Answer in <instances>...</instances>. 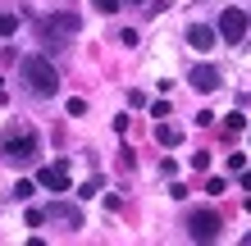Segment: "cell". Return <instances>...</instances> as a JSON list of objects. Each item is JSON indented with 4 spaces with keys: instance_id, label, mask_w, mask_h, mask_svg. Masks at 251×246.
I'll return each mask as SVG.
<instances>
[{
    "instance_id": "6da1fadb",
    "label": "cell",
    "mask_w": 251,
    "mask_h": 246,
    "mask_svg": "<svg viewBox=\"0 0 251 246\" xmlns=\"http://www.w3.org/2000/svg\"><path fill=\"white\" fill-rule=\"evenodd\" d=\"M19 73H23L32 96H55L60 91V73H55V64L46 60V55H27V60L19 64Z\"/></svg>"
},
{
    "instance_id": "7a4b0ae2",
    "label": "cell",
    "mask_w": 251,
    "mask_h": 246,
    "mask_svg": "<svg viewBox=\"0 0 251 246\" xmlns=\"http://www.w3.org/2000/svg\"><path fill=\"white\" fill-rule=\"evenodd\" d=\"M78 27H82L78 14H50V19L41 23V37H46V46H50V50H60L69 37H78Z\"/></svg>"
},
{
    "instance_id": "3957f363",
    "label": "cell",
    "mask_w": 251,
    "mask_h": 246,
    "mask_svg": "<svg viewBox=\"0 0 251 246\" xmlns=\"http://www.w3.org/2000/svg\"><path fill=\"white\" fill-rule=\"evenodd\" d=\"M37 151H41L37 133H9V137H5V160H9V164H32Z\"/></svg>"
},
{
    "instance_id": "277c9868",
    "label": "cell",
    "mask_w": 251,
    "mask_h": 246,
    "mask_svg": "<svg viewBox=\"0 0 251 246\" xmlns=\"http://www.w3.org/2000/svg\"><path fill=\"white\" fill-rule=\"evenodd\" d=\"M219 228H224V224H219L215 210H192V214H187V237H192V242H215Z\"/></svg>"
},
{
    "instance_id": "5b68a950",
    "label": "cell",
    "mask_w": 251,
    "mask_h": 246,
    "mask_svg": "<svg viewBox=\"0 0 251 246\" xmlns=\"http://www.w3.org/2000/svg\"><path fill=\"white\" fill-rule=\"evenodd\" d=\"M247 27H251V19H247L242 9H224V14H219V37H224L228 46H242Z\"/></svg>"
},
{
    "instance_id": "8992f818",
    "label": "cell",
    "mask_w": 251,
    "mask_h": 246,
    "mask_svg": "<svg viewBox=\"0 0 251 246\" xmlns=\"http://www.w3.org/2000/svg\"><path fill=\"white\" fill-rule=\"evenodd\" d=\"M37 182L46 187V192H69V160H55L37 173Z\"/></svg>"
},
{
    "instance_id": "52a82bcc",
    "label": "cell",
    "mask_w": 251,
    "mask_h": 246,
    "mask_svg": "<svg viewBox=\"0 0 251 246\" xmlns=\"http://www.w3.org/2000/svg\"><path fill=\"white\" fill-rule=\"evenodd\" d=\"M46 219L64 224V228H82V210H78V205H69V201H55V205L46 210Z\"/></svg>"
},
{
    "instance_id": "ba28073f",
    "label": "cell",
    "mask_w": 251,
    "mask_h": 246,
    "mask_svg": "<svg viewBox=\"0 0 251 246\" xmlns=\"http://www.w3.org/2000/svg\"><path fill=\"white\" fill-rule=\"evenodd\" d=\"M215 37H219V32H215V27H205V23H192V27H187V46L201 50V55L215 50Z\"/></svg>"
},
{
    "instance_id": "9c48e42d",
    "label": "cell",
    "mask_w": 251,
    "mask_h": 246,
    "mask_svg": "<svg viewBox=\"0 0 251 246\" xmlns=\"http://www.w3.org/2000/svg\"><path fill=\"white\" fill-rule=\"evenodd\" d=\"M187 82L197 87V91H215V87H219V68H210V64H197V68L187 73Z\"/></svg>"
},
{
    "instance_id": "30bf717a",
    "label": "cell",
    "mask_w": 251,
    "mask_h": 246,
    "mask_svg": "<svg viewBox=\"0 0 251 246\" xmlns=\"http://www.w3.org/2000/svg\"><path fill=\"white\" fill-rule=\"evenodd\" d=\"M155 141H160V146H178V141H183V128L178 123H160L155 128Z\"/></svg>"
},
{
    "instance_id": "8fae6325",
    "label": "cell",
    "mask_w": 251,
    "mask_h": 246,
    "mask_svg": "<svg viewBox=\"0 0 251 246\" xmlns=\"http://www.w3.org/2000/svg\"><path fill=\"white\" fill-rule=\"evenodd\" d=\"M14 32H19V14L0 9V37H14Z\"/></svg>"
},
{
    "instance_id": "7c38bea8",
    "label": "cell",
    "mask_w": 251,
    "mask_h": 246,
    "mask_svg": "<svg viewBox=\"0 0 251 246\" xmlns=\"http://www.w3.org/2000/svg\"><path fill=\"white\" fill-rule=\"evenodd\" d=\"M32 192H37V182H27V178H19V182H14V201H27Z\"/></svg>"
},
{
    "instance_id": "4fadbf2b",
    "label": "cell",
    "mask_w": 251,
    "mask_h": 246,
    "mask_svg": "<svg viewBox=\"0 0 251 246\" xmlns=\"http://www.w3.org/2000/svg\"><path fill=\"white\" fill-rule=\"evenodd\" d=\"M96 192H100V178H92V182H82V187H78V196H82V201H92Z\"/></svg>"
},
{
    "instance_id": "5bb4252c",
    "label": "cell",
    "mask_w": 251,
    "mask_h": 246,
    "mask_svg": "<svg viewBox=\"0 0 251 246\" xmlns=\"http://www.w3.org/2000/svg\"><path fill=\"white\" fill-rule=\"evenodd\" d=\"M69 114H73V119H82V114H87V100L73 96V100H69Z\"/></svg>"
},
{
    "instance_id": "9a60e30c",
    "label": "cell",
    "mask_w": 251,
    "mask_h": 246,
    "mask_svg": "<svg viewBox=\"0 0 251 246\" xmlns=\"http://www.w3.org/2000/svg\"><path fill=\"white\" fill-rule=\"evenodd\" d=\"M41 224H46V210L32 205V210H27V228H41Z\"/></svg>"
},
{
    "instance_id": "2e32d148",
    "label": "cell",
    "mask_w": 251,
    "mask_h": 246,
    "mask_svg": "<svg viewBox=\"0 0 251 246\" xmlns=\"http://www.w3.org/2000/svg\"><path fill=\"white\" fill-rule=\"evenodd\" d=\"M92 5H96L100 14H114V9H119V5H124V0H92Z\"/></svg>"
},
{
    "instance_id": "e0dca14e",
    "label": "cell",
    "mask_w": 251,
    "mask_h": 246,
    "mask_svg": "<svg viewBox=\"0 0 251 246\" xmlns=\"http://www.w3.org/2000/svg\"><path fill=\"white\" fill-rule=\"evenodd\" d=\"M192 169L205 173V169H210V155H205V151H201V155H192Z\"/></svg>"
},
{
    "instance_id": "ac0fdd59",
    "label": "cell",
    "mask_w": 251,
    "mask_h": 246,
    "mask_svg": "<svg viewBox=\"0 0 251 246\" xmlns=\"http://www.w3.org/2000/svg\"><path fill=\"white\" fill-rule=\"evenodd\" d=\"M242 246H251V233H247V237H242Z\"/></svg>"
},
{
    "instance_id": "d6986e66",
    "label": "cell",
    "mask_w": 251,
    "mask_h": 246,
    "mask_svg": "<svg viewBox=\"0 0 251 246\" xmlns=\"http://www.w3.org/2000/svg\"><path fill=\"white\" fill-rule=\"evenodd\" d=\"M128 5H142V0H128Z\"/></svg>"
}]
</instances>
